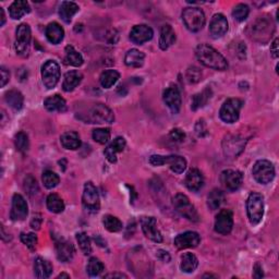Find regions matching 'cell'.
I'll list each match as a JSON object with an SVG mask.
<instances>
[{
	"mask_svg": "<svg viewBox=\"0 0 279 279\" xmlns=\"http://www.w3.org/2000/svg\"><path fill=\"white\" fill-rule=\"evenodd\" d=\"M195 55L199 61L207 68L218 71H223L228 68V62L225 57L220 52H217L215 48L206 45V44H201L196 47Z\"/></svg>",
	"mask_w": 279,
	"mask_h": 279,
	"instance_id": "obj_1",
	"label": "cell"
},
{
	"mask_svg": "<svg viewBox=\"0 0 279 279\" xmlns=\"http://www.w3.org/2000/svg\"><path fill=\"white\" fill-rule=\"evenodd\" d=\"M247 212L251 225H259L264 215L263 195L256 192L251 193L247 201Z\"/></svg>",
	"mask_w": 279,
	"mask_h": 279,
	"instance_id": "obj_2",
	"label": "cell"
},
{
	"mask_svg": "<svg viewBox=\"0 0 279 279\" xmlns=\"http://www.w3.org/2000/svg\"><path fill=\"white\" fill-rule=\"evenodd\" d=\"M173 209L178 212L180 215L187 218L188 221L198 223L200 221V216L198 211L195 210L194 205L191 203L187 195L179 193L172 199Z\"/></svg>",
	"mask_w": 279,
	"mask_h": 279,
	"instance_id": "obj_3",
	"label": "cell"
},
{
	"mask_svg": "<svg viewBox=\"0 0 279 279\" xmlns=\"http://www.w3.org/2000/svg\"><path fill=\"white\" fill-rule=\"evenodd\" d=\"M182 20L184 25L191 32L201 31L206 21L203 10L198 7L185 8L182 12Z\"/></svg>",
	"mask_w": 279,
	"mask_h": 279,
	"instance_id": "obj_4",
	"label": "cell"
},
{
	"mask_svg": "<svg viewBox=\"0 0 279 279\" xmlns=\"http://www.w3.org/2000/svg\"><path fill=\"white\" fill-rule=\"evenodd\" d=\"M85 120L89 123H112L114 121V114L112 109L104 104H95L86 113Z\"/></svg>",
	"mask_w": 279,
	"mask_h": 279,
	"instance_id": "obj_5",
	"label": "cell"
},
{
	"mask_svg": "<svg viewBox=\"0 0 279 279\" xmlns=\"http://www.w3.org/2000/svg\"><path fill=\"white\" fill-rule=\"evenodd\" d=\"M252 174L256 182L261 184L271 183L275 178V167L270 161H258L253 166Z\"/></svg>",
	"mask_w": 279,
	"mask_h": 279,
	"instance_id": "obj_6",
	"label": "cell"
},
{
	"mask_svg": "<svg viewBox=\"0 0 279 279\" xmlns=\"http://www.w3.org/2000/svg\"><path fill=\"white\" fill-rule=\"evenodd\" d=\"M30 43H31V27L29 24L22 23L15 31V43L14 48L16 54L19 56L25 57L30 52Z\"/></svg>",
	"mask_w": 279,
	"mask_h": 279,
	"instance_id": "obj_7",
	"label": "cell"
},
{
	"mask_svg": "<svg viewBox=\"0 0 279 279\" xmlns=\"http://www.w3.org/2000/svg\"><path fill=\"white\" fill-rule=\"evenodd\" d=\"M243 106V102L239 98H229L220 111V117L223 122L234 123L238 121L240 116V111Z\"/></svg>",
	"mask_w": 279,
	"mask_h": 279,
	"instance_id": "obj_8",
	"label": "cell"
},
{
	"mask_svg": "<svg viewBox=\"0 0 279 279\" xmlns=\"http://www.w3.org/2000/svg\"><path fill=\"white\" fill-rule=\"evenodd\" d=\"M251 37L254 41L260 43H265L269 41L273 33V22L269 18H262L259 16L254 23L251 25Z\"/></svg>",
	"mask_w": 279,
	"mask_h": 279,
	"instance_id": "obj_9",
	"label": "cell"
},
{
	"mask_svg": "<svg viewBox=\"0 0 279 279\" xmlns=\"http://www.w3.org/2000/svg\"><path fill=\"white\" fill-rule=\"evenodd\" d=\"M82 204L85 211L89 213H97L101 209V202H100V195H98L97 189L93 182L89 181L84 185L83 195H82Z\"/></svg>",
	"mask_w": 279,
	"mask_h": 279,
	"instance_id": "obj_10",
	"label": "cell"
},
{
	"mask_svg": "<svg viewBox=\"0 0 279 279\" xmlns=\"http://www.w3.org/2000/svg\"><path fill=\"white\" fill-rule=\"evenodd\" d=\"M60 79V67L54 60H47L42 65V80L46 89L52 90L58 84Z\"/></svg>",
	"mask_w": 279,
	"mask_h": 279,
	"instance_id": "obj_11",
	"label": "cell"
},
{
	"mask_svg": "<svg viewBox=\"0 0 279 279\" xmlns=\"http://www.w3.org/2000/svg\"><path fill=\"white\" fill-rule=\"evenodd\" d=\"M247 141V139L239 134H229L225 136L223 141V154L230 158L237 157L243 151Z\"/></svg>",
	"mask_w": 279,
	"mask_h": 279,
	"instance_id": "obj_12",
	"label": "cell"
},
{
	"mask_svg": "<svg viewBox=\"0 0 279 279\" xmlns=\"http://www.w3.org/2000/svg\"><path fill=\"white\" fill-rule=\"evenodd\" d=\"M243 181V174L238 170L227 169L221 173V182L230 192H234L241 187Z\"/></svg>",
	"mask_w": 279,
	"mask_h": 279,
	"instance_id": "obj_13",
	"label": "cell"
},
{
	"mask_svg": "<svg viewBox=\"0 0 279 279\" xmlns=\"http://www.w3.org/2000/svg\"><path fill=\"white\" fill-rule=\"evenodd\" d=\"M29 214V206L25 199L21 194H14L12 198V207H11L10 217L13 222L24 221Z\"/></svg>",
	"mask_w": 279,
	"mask_h": 279,
	"instance_id": "obj_14",
	"label": "cell"
},
{
	"mask_svg": "<svg viewBox=\"0 0 279 279\" xmlns=\"http://www.w3.org/2000/svg\"><path fill=\"white\" fill-rule=\"evenodd\" d=\"M233 227V214L230 210H222L216 215L215 231L221 234L230 233Z\"/></svg>",
	"mask_w": 279,
	"mask_h": 279,
	"instance_id": "obj_15",
	"label": "cell"
},
{
	"mask_svg": "<svg viewBox=\"0 0 279 279\" xmlns=\"http://www.w3.org/2000/svg\"><path fill=\"white\" fill-rule=\"evenodd\" d=\"M141 227L144 236L152 241L160 243L163 241V236L157 228V222L154 217H142Z\"/></svg>",
	"mask_w": 279,
	"mask_h": 279,
	"instance_id": "obj_16",
	"label": "cell"
},
{
	"mask_svg": "<svg viewBox=\"0 0 279 279\" xmlns=\"http://www.w3.org/2000/svg\"><path fill=\"white\" fill-rule=\"evenodd\" d=\"M164 102H165L168 108L170 109L172 113H178L181 108V96H180V92L176 85H170L164 92Z\"/></svg>",
	"mask_w": 279,
	"mask_h": 279,
	"instance_id": "obj_17",
	"label": "cell"
},
{
	"mask_svg": "<svg viewBox=\"0 0 279 279\" xmlns=\"http://www.w3.org/2000/svg\"><path fill=\"white\" fill-rule=\"evenodd\" d=\"M55 248H56L57 259L63 263H68L74 256V247L73 244L67 241L63 238L55 239Z\"/></svg>",
	"mask_w": 279,
	"mask_h": 279,
	"instance_id": "obj_18",
	"label": "cell"
},
{
	"mask_svg": "<svg viewBox=\"0 0 279 279\" xmlns=\"http://www.w3.org/2000/svg\"><path fill=\"white\" fill-rule=\"evenodd\" d=\"M201 242V237L198 232L194 231H187L183 233H180L174 238V245L180 250L196 248Z\"/></svg>",
	"mask_w": 279,
	"mask_h": 279,
	"instance_id": "obj_19",
	"label": "cell"
},
{
	"mask_svg": "<svg viewBox=\"0 0 279 279\" xmlns=\"http://www.w3.org/2000/svg\"><path fill=\"white\" fill-rule=\"evenodd\" d=\"M154 35L152 27L146 24H140L133 26V29L130 32V40L136 45H142L146 42L151 41Z\"/></svg>",
	"mask_w": 279,
	"mask_h": 279,
	"instance_id": "obj_20",
	"label": "cell"
},
{
	"mask_svg": "<svg viewBox=\"0 0 279 279\" xmlns=\"http://www.w3.org/2000/svg\"><path fill=\"white\" fill-rule=\"evenodd\" d=\"M228 31V21L226 16L217 13L212 18L210 23V33L213 38H221L226 34Z\"/></svg>",
	"mask_w": 279,
	"mask_h": 279,
	"instance_id": "obj_21",
	"label": "cell"
},
{
	"mask_svg": "<svg viewBox=\"0 0 279 279\" xmlns=\"http://www.w3.org/2000/svg\"><path fill=\"white\" fill-rule=\"evenodd\" d=\"M184 185L192 192H198L203 188L204 178L199 169H190L184 178Z\"/></svg>",
	"mask_w": 279,
	"mask_h": 279,
	"instance_id": "obj_22",
	"label": "cell"
},
{
	"mask_svg": "<svg viewBox=\"0 0 279 279\" xmlns=\"http://www.w3.org/2000/svg\"><path fill=\"white\" fill-rule=\"evenodd\" d=\"M125 145H127V142H125L124 138L122 136H118V138L114 139L111 144H109L105 151H104V154H105L107 160L111 162L112 164H114L117 162V154L118 153L123 152L125 149Z\"/></svg>",
	"mask_w": 279,
	"mask_h": 279,
	"instance_id": "obj_23",
	"label": "cell"
},
{
	"mask_svg": "<svg viewBox=\"0 0 279 279\" xmlns=\"http://www.w3.org/2000/svg\"><path fill=\"white\" fill-rule=\"evenodd\" d=\"M176 42V33L173 29L168 24L162 26L161 37H160V47L162 51H167L172 44Z\"/></svg>",
	"mask_w": 279,
	"mask_h": 279,
	"instance_id": "obj_24",
	"label": "cell"
},
{
	"mask_svg": "<svg viewBox=\"0 0 279 279\" xmlns=\"http://www.w3.org/2000/svg\"><path fill=\"white\" fill-rule=\"evenodd\" d=\"M44 105H45L47 111L51 112H63L67 111V103L58 94L46 98L45 102H44Z\"/></svg>",
	"mask_w": 279,
	"mask_h": 279,
	"instance_id": "obj_25",
	"label": "cell"
},
{
	"mask_svg": "<svg viewBox=\"0 0 279 279\" xmlns=\"http://www.w3.org/2000/svg\"><path fill=\"white\" fill-rule=\"evenodd\" d=\"M45 34L49 42L54 44V45H57V44L62 42L64 37V31L61 25L58 24L57 22H53V23L47 25Z\"/></svg>",
	"mask_w": 279,
	"mask_h": 279,
	"instance_id": "obj_26",
	"label": "cell"
},
{
	"mask_svg": "<svg viewBox=\"0 0 279 279\" xmlns=\"http://www.w3.org/2000/svg\"><path fill=\"white\" fill-rule=\"evenodd\" d=\"M82 79H83V75L79 71H69V72L65 73L64 80L62 83V90L64 92H72L76 86H78Z\"/></svg>",
	"mask_w": 279,
	"mask_h": 279,
	"instance_id": "obj_27",
	"label": "cell"
},
{
	"mask_svg": "<svg viewBox=\"0 0 279 279\" xmlns=\"http://www.w3.org/2000/svg\"><path fill=\"white\" fill-rule=\"evenodd\" d=\"M53 273V265L51 262L44 260L43 258H37L34 262V275L37 278H48Z\"/></svg>",
	"mask_w": 279,
	"mask_h": 279,
	"instance_id": "obj_28",
	"label": "cell"
},
{
	"mask_svg": "<svg viewBox=\"0 0 279 279\" xmlns=\"http://www.w3.org/2000/svg\"><path fill=\"white\" fill-rule=\"evenodd\" d=\"M30 11H31L30 4L27 1H24V0H16V1L11 4L9 8L10 16L13 20L21 19L24 14L30 13Z\"/></svg>",
	"mask_w": 279,
	"mask_h": 279,
	"instance_id": "obj_29",
	"label": "cell"
},
{
	"mask_svg": "<svg viewBox=\"0 0 279 279\" xmlns=\"http://www.w3.org/2000/svg\"><path fill=\"white\" fill-rule=\"evenodd\" d=\"M80 10L79 5L72 1H63L59 8L60 18L64 21L65 23H70L72 20L73 15Z\"/></svg>",
	"mask_w": 279,
	"mask_h": 279,
	"instance_id": "obj_30",
	"label": "cell"
},
{
	"mask_svg": "<svg viewBox=\"0 0 279 279\" xmlns=\"http://www.w3.org/2000/svg\"><path fill=\"white\" fill-rule=\"evenodd\" d=\"M60 141H61L62 146L67 150L75 151L80 149L81 146L80 135L74 132V131H69V132L63 133L61 135V138H60Z\"/></svg>",
	"mask_w": 279,
	"mask_h": 279,
	"instance_id": "obj_31",
	"label": "cell"
},
{
	"mask_svg": "<svg viewBox=\"0 0 279 279\" xmlns=\"http://www.w3.org/2000/svg\"><path fill=\"white\" fill-rule=\"evenodd\" d=\"M145 59V55L138 51V49H130V51L125 54L124 62L129 67L132 68H140L143 65Z\"/></svg>",
	"mask_w": 279,
	"mask_h": 279,
	"instance_id": "obj_32",
	"label": "cell"
},
{
	"mask_svg": "<svg viewBox=\"0 0 279 279\" xmlns=\"http://www.w3.org/2000/svg\"><path fill=\"white\" fill-rule=\"evenodd\" d=\"M4 100L7 102L8 105L11 108H13L14 111H20V109H22V107H23V103H24L23 95H22L21 92L16 90H11L5 93Z\"/></svg>",
	"mask_w": 279,
	"mask_h": 279,
	"instance_id": "obj_33",
	"label": "cell"
},
{
	"mask_svg": "<svg viewBox=\"0 0 279 279\" xmlns=\"http://www.w3.org/2000/svg\"><path fill=\"white\" fill-rule=\"evenodd\" d=\"M64 52H65V57H64L65 63L73 65V67H81V65L83 64L84 62L83 57H82V55L78 51H75V48L73 46L68 45L65 47Z\"/></svg>",
	"mask_w": 279,
	"mask_h": 279,
	"instance_id": "obj_34",
	"label": "cell"
},
{
	"mask_svg": "<svg viewBox=\"0 0 279 279\" xmlns=\"http://www.w3.org/2000/svg\"><path fill=\"white\" fill-rule=\"evenodd\" d=\"M165 164H168L171 170L176 173H182L187 168V161L178 155H171L165 157Z\"/></svg>",
	"mask_w": 279,
	"mask_h": 279,
	"instance_id": "obj_35",
	"label": "cell"
},
{
	"mask_svg": "<svg viewBox=\"0 0 279 279\" xmlns=\"http://www.w3.org/2000/svg\"><path fill=\"white\" fill-rule=\"evenodd\" d=\"M212 95L213 92L210 87H206L205 90L199 93V94H195L192 98V105H191L192 111H196V109L204 107L212 98Z\"/></svg>",
	"mask_w": 279,
	"mask_h": 279,
	"instance_id": "obj_36",
	"label": "cell"
},
{
	"mask_svg": "<svg viewBox=\"0 0 279 279\" xmlns=\"http://www.w3.org/2000/svg\"><path fill=\"white\" fill-rule=\"evenodd\" d=\"M46 205L49 212L55 213V214H59L64 211V203L62 199L56 193H52L47 196Z\"/></svg>",
	"mask_w": 279,
	"mask_h": 279,
	"instance_id": "obj_37",
	"label": "cell"
},
{
	"mask_svg": "<svg viewBox=\"0 0 279 279\" xmlns=\"http://www.w3.org/2000/svg\"><path fill=\"white\" fill-rule=\"evenodd\" d=\"M225 201V194L220 189L212 190V192L207 196V205L212 211L218 210Z\"/></svg>",
	"mask_w": 279,
	"mask_h": 279,
	"instance_id": "obj_38",
	"label": "cell"
},
{
	"mask_svg": "<svg viewBox=\"0 0 279 279\" xmlns=\"http://www.w3.org/2000/svg\"><path fill=\"white\" fill-rule=\"evenodd\" d=\"M120 78V74L116 70H106L101 74L100 82L101 85L105 89H111L112 86L117 83V81Z\"/></svg>",
	"mask_w": 279,
	"mask_h": 279,
	"instance_id": "obj_39",
	"label": "cell"
},
{
	"mask_svg": "<svg viewBox=\"0 0 279 279\" xmlns=\"http://www.w3.org/2000/svg\"><path fill=\"white\" fill-rule=\"evenodd\" d=\"M199 261L196 259V256L192 253H184L181 258V267L182 272L184 273H193L196 269H198Z\"/></svg>",
	"mask_w": 279,
	"mask_h": 279,
	"instance_id": "obj_40",
	"label": "cell"
},
{
	"mask_svg": "<svg viewBox=\"0 0 279 279\" xmlns=\"http://www.w3.org/2000/svg\"><path fill=\"white\" fill-rule=\"evenodd\" d=\"M103 223L109 232H119L122 230V223L119 218L112 215H106L103 218Z\"/></svg>",
	"mask_w": 279,
	"mask_h": 279,
	"instance_id": "obj_41",
	"label": "cell"
},
{
	"mask_svg": "<svg viewBox=\"0 0 279 279\" xmlns=\"http://www.w3.org/2000/svg\"><path fill=\"white\" fill-rule=\"evenodd\" d=\"M86 271L87 274H89L91 277H96L100 276L102 273L105 271V266H104L101 260H98L96 258H91L89 263H87Z\"/></svg>",
	"mask_w": 279,
	"mask_h": 279,
	"instance_id": "obj_42",
	"label": "cell"
},
{
	"mask_svg": "<svg viewBox=\"0 0 279 279\" xmlns=\"http://www.w3.org/2000/svg\"><path fill=\"white\" fill-rule=\"evenodd\" d=\"M43 183L45 185V188L47 189H54L56 188L57 185L60 182V178L56 172L51 171V170H46L45 172L43 173Z\"/></svg>",
	"mask_w": 279,
	"mask_h": 279,
	"instance_id": "obj_43",
	"label": "cell"
},
{
	"mask_svg": "<svg viewBox=\"0 0 279 279\" xmlns=\"http://www.w3.org/2000/svg\"><path fill=\"white\" fill-rule=\"evenodd\" d=\"M14 144H15L16 150L21 152L22 154H25V153L29 151V147H30L29 136H27L24 132H19L14 138Z\"/></svg>",
	"mask_w": 279,
	"mask_h": 279,
	"instance_id": "obj_44",
	"label": "cell"
},
{
	"mask_svg": "<svg viewBox=\"0 0 279 279\" xmlns=\"http://www.w3.org/2000/svg\"><path fill=\"white\" fill-rule=\"evenodd\" d=\"M76 241H78L80 249L84 255H90L92 253L91 240L89 237H87V234L85 232L76 233Z\"/></svg>",
	"mask_w": 279,
	"mask_h": 279,
	"instance_id": "obj_45",
	"label": "cell"
},
{
	"mask_svg": "<svg viewBox=\"0 0 279 279\" xmlns=\"http://www.w3.org/2000/svg\"><path fill=\"white\" fill-rule=\"evenodd\" d=\"M249 12H250V9L247 4H244V3H239L237 4L236 7L233 8L232 10V16H233V19L238 21V22H242L244 21L245 19L248 18V15H249Z\"/></svg>",
	"mask_w": 279,
	"mask_h": 279,
	"instance_id": "obj_46",
	"label": "cell"
},
{
	"mask_svg": "<svg viewBox=\"0 0 279 279\" xmlns=\"http://www.w3.org/2000/svg\"><path fill=\"white\" fill-rule=\"evenodd\" d=\"M93 139L100 144H106L107 142L111 139V130L109 129H95L93 131Z\"/></svg>",
	"mask_w": 279,
	"mask_h": 279,
	"instance_id": "obj_47",
	"label": "cell"
},
{
	"mask_svg": "<svg viewBox=\"0 0 279 279\" xmlns=\"http://www.w3.org/2000/svg\"><path fill=\"white\" fill-rule=\"evenodd\" d=\"M185 79L191 84H194V83H198L202 80V71L198 68V67H189L187 72H185Z\"/></svg>",
	"mask_w": 279,
	"mask_h": 279,
	"instance_id": "obj_48",
	"label": "cell"
},
{
	"mask_svg": "<svg viewBox=\"0 0 279 279\" xmlns=\"http://www.w3.org/2000/svg\"><path fill=\"white\" fill-rule=\"evenodd\" d=\"M21 241L23 242L27 248L31 251H34L37 245V236L35 233L30 232V233H21L20 236Z\"/></svg>",
	"mask_w": 279,
	"mask_h": 279,
	"instance_id": "obj_49",
	"label": "cell"
},
{
	"mask_svg": "<svg viewBox=\"0 0 279 279\" xmlns=\"http://www.w3.org/2000/svg\"><path fill=\"white\" fill-rule=\"evenodd\" d=\"M23 187H24V190L26 191V193L30 194V195L36 194L37 191H38L37 181H36L34 177L31 176V174H29V176L25 177Z\"/></svg>",
	"mask_w": 279,
	"mask_h": 279,
	"instance_id": "obj_50",
	"label": "cell"
},
{
	"mask_svg": "<svg viewBox=\"0 0 279 279\" xmlns=\"http://www.w3.org/2000/svg\"><path fill=\"white\" fill-rule=\"evenodd\" d=\"M170 139L177 143H181L185 139V133L181 129H173L170 131Z\"/></svg>",
	"mask_w": 279,
	"mask_h": 279,
	"instance_id": "obj_51",
	"label": "cell"
},
{
	"mask_svg": "<svg viewBox=\"0 0 279 279\" xmlns=\"http://www.w3.org/2000/svg\"><path fill=\"white\" fill-rule=\"evenodd\" d=\"M195 133L199 136V138H203V136H205L207 134V128H206V124L203 119H201L198 122H196Z\"/></svg>",
	"mask_w": 279,
	"mask_h": 279,
	"instance_id": "obj_52",
	"label": "cell"
},
{
	"mask_svg": "<svg viewBox=\"0 0 279 279\" xmlns=\"http://www.w3.org/2000/svg\"><path fill=\"white\" fill-rule=\"evenodd\" d=\"M165 157L162 155H152L150 157V164L153 166H163L165 165Z\"/></svg>",
	"mask_w": 279,
	"mask_h": 279,
	"instance_id": "obj_53",
	"label": "cell"
},
{
	"mask_svg": "<svg viewBox=\"0 0 279 279\" xmlns=\"http://www.w3.org/2000/svg\"><path fill=\"white\" fill-rule=\"evenodd\" d=\"M42 223H43V218L41 214H35L33 216L32 221H31V227L32 229H34V230H40V228L42 226Z\"/></svg>",
	"mask_w": 279,
	"mask_h": 279,
	"instance_id": "obj_54",
	"label": "cell"
},
{
	"mask_svg": "<svg viewBox=\"0 0 279 279\" xmlns=\"http://www.w3.org/2000/svg\"><path fill=\"white\" fill-rule=\"evenodd\" d=\"M156 255H157L158 260H161L162 262H165V263H168V262L170 261V254H169L167 251L158 250L156 252Z\"/></svg>",
	"mask_w": 279,
	"mask_h": 279,
	"instance_id": "obj_55",
	"label": "cell"
},
{
	"mask_svg": "<svg viewBox=\"0 0 279 279\" xmlns=\"http://www.w3.org/2000/svg\"><path fill=\"white\" fill-rule=\"evenodd\" d=\"M0 72H1V87H3L10 80V73L4 67H1V69H0Z\"/></svg>",
	"mask_w": 279,
	"mask_h": 279,
	"instance_id": "obj_56",
	"label": "cell"
},
{
	"mask_svg": "<svg viewBox=\"0 0 279 279\" xmlns=\"http://www.w3.org/2000/svg\"><path fill=\"white\" fill-rule=\"evenodd\" d=\"M253 276L255 278H262L264 276L263 274V269H262V266L259 264V263H256L253 267Z\"/></svg>",
	"mask_w": 279,
	"mask_h": 279,
	"instance_id": "obj_57",
	"label": "cell"
},
{
	"mask_svg": "<svg viewBox=\"0 0 279 279\" xmlns=\"http://www.w3.org/2000/svg\"><path fill=\"white\" fill-rule=\"evenodd\" d=\"M271 53L273 55V57L274 58H278V38H275V41L272 43V46H271Z\"/></svg>",
	"mask_w": 279,
	"mask_h": 279,
	"instance_id": "obj_58",
	"label": "cell"
},
{
	"mask_svg": "<svg viewBox=\"0 0 279 279\" xmlns=\"http://www.w3.org/2000/svg\"><path fill=\"white\" fill-rule=\"evenodd\" d=\"M0 26H2L5 23V15H4V10L2 8H0Z\"/></svg>",
	"mask_w": 279,
	"mask_h": 279,
	"instance_id": "obj_59",
	"label": "cell"
},
{
	"mask_svg": "<svg viewBox=\"0 0 279 279\" xmlns=\"http://www.w3.org/2000/svg\"><path fill=\"white\" fill-rule=\"evenodd\" d=\"M106 278H127L124 274H108L105 276Z\"/></svg>",
	"mask_w": 279,
	"mask_h": 279,
	"instance_id": "obj_60",
	"label": "cell"
},
{
	"mask_svg": "<svg viewBox=\"0 0 279 279\" xmlns=\"http://www.w3.org/2000/svg\"><path fill=\"white\" fill-rule=\"evenodd\" d=\"M58 278H70V276L68 274H60Z\"/></svg>",
	"mask_w": 279,
	"mask_h": 279,
	"instance_id": "obj_61",
	"label": "cell"
},
{
	"mask_svg": "<svg viewBox=\"0 0 279 279\" xmlns=\"http://www.w3.org/2000/svg\"><path fill=\"white\" fill-rule=\"evenodd\" d=\"M206 277H214V278H217V276L212 275V274H205V275L203 276V278H206Z\"/></svg>",
	"mask_w": 279,
	"mask_h": 279,
	"instance_id": "obj_62",
	"label": "cell"
}]
</instances>
